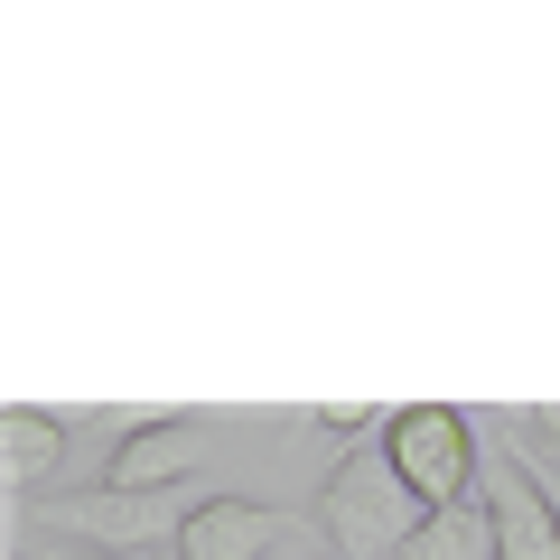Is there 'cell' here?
<instances>
[{
	"label": "cell",
	"mask_w": 560,
	"mask_h": 560,
	"mask_svg": "<svg viewBox=\"0 0 560 560\" xmlns=\"http://www.w3.org/2000/svg\"><path fill=\"white\" fill-rule=\"evenodd\" d=\"M477 495H486V514H495V560H560L551 486H541L514 448H495V458L477 467Z\"/></svg>",
	"instance_id": "5b68a950"
},
{
	"label": "cell",
	"mask_w": 560,
	"mask_h": 560,
	"mask_svg": "<svg viewBox=\"0 0 560 560\" xmlns=\"http://www.w3.org/2000/svg\"><path fill=\"white\" fill-rule=\"evenodd\" d=\"M401 560H495V514H486V495L440 504V514L411 533V551H401Z\"/></svg>",
	"instance_id": "ba28073f"
},
{
	"label": "cell",
	"mask_w": 560,
	"mask_h": 560,
	"mask_svg": "<svg viewBox=\"0 0 560 560\" xmlns=\"http://www.w3.org/2000/svg\"><path fill=\"white\" fill-rule=\"evenodd\" d=\"M57 458H66V420L10 401V411H0V477H10V486H38Z\"/></svg>",
	"instance_id": "52a82bcc"
},
{
	"label": "cell",
	"mask_w": 560,
	"mask_h": 560,
	"mask_svg": "<svg viewBox=\"0 0 560 560\" xmlns=\"http://www.w3.org/2000/svg\"><path fill=\"white\" fill-rule=\"evenodd\" d=\"M215 448V420L206 411H160V420H131L113 448V467H103V486H121V495H168V486H187V467Z\"/></svg>",
	"instance_id": "277c9868"
},
{
	"label": "cell",
	"mask_w": 560,
	"mask_h": 560,
	"mask_svg": "<svg viewBox=\"0 0 560 560\" xmlns=\"http://www.w3.org/2000/svg\"><path fill=\"white\" fill-rule=\"evenodd\" d=\"M290 541V514L261 495H206L178 533V560H271Z\"/></svg>",
	"instance_id": "8992f818"
},
{
	"label": "cell",
	"mask_w": 560,
	"mask_h": 560,
	"mask_svg": "<svg viewBox=\"0 0 560 560\" xmlns=\"http://www.w3.org/2000/svg\"><path fill=\"white\" fill-rule=\"evenodd\" d=\"M383 458H393V477L411 486L430 514L477 495V430H467V411H448V401H411V411H393Z\"/></svg>",
	"instance_id": "7a4b0ae2"
},
{
	"label": "cell",
	"mask_w": 560,
	"mask_h": 560,
	"mask_svg": "<svg viewBox=\"0 0 560 560\" xmlns=\"http://www.w3.org/2000/svg\"><path fill=\"white\" fill-rule=\"evenodd\" d=\"M551 514H560V486H551Z\"/></svg>",
	"instance_id": "8fae6325"
},
{
	"label": "cell",
	"mask_w": 560,
	"mask_h": 560,
	"mask_svg": "<svg viewBox=\"0 0 560 560\" xmlns=\"http://www.w3.org/2000/svg\"><path fill=\"white\" fill-rule=\"evenodd\" d=\"M94 560H113V551H94Z\"/></svg>",
	"instance_id": "7c38bea8"
},
{
	"label": "cell",
	"mask_w": 560,
	"mask_h": 560,
	"mask_svg": "<svg viewBox=\"0 0 560 560\" xmlns=\"http://www.w3.org/2000/svg\"><path fill=\"white\" fill-rule=\"evenodd\" d=\"M318 430H393V411H374V401H318Z\"/></svg>",
	"instance_id": "9c48e42d"
},
{
	"label": "cell",
	"mask_w": 560,
	"mask_h": 560,
	"mask_svg": "<svg viewBox=\"0 0 560 560\" xmlns=\"http://www.w3.org/2000/svg\"><path fill=\"white\" fill-rule=\"evenodd\" d=\"M533 430H541V440L560 448V401H533Z\"/></svg>",
	"instance_id": "30bf717a"
},
{
	"label": "cell",
	"mask_w": 560,
	"mask_h": 560,
	"mask_svg": "<svg viewBox=\"0 0 560 560\" xmlns=\"http://www.w3.org/2000/svg\"><path fill=\"white\" fill-rule=\"evenodd\" d=\"M47 523H57L66 541H94V551L113 560H140V551H160V541L187 533V514H197V495L187 486H168V495H121V486H75V495L38 504Z\"/></svg>",
	"instance_id": "3957f363"
},
{
	"label": "cell",
	"mask_w": 560,
	"mask_h": 560,
	"mask_svg": "<svg viewBox=\"0 0 560 560\" xmlns=\"http://www.w3.org/2000/svg\"><path fill=\"white\" fill-rule=\"evenodd\" d=\"M318 523H327V541H337V560H401V551H411V533L430 523V504L393 477V458H383V448H374V458L355 448V458L327 477Z\"/></svg>",
	"instance_id": "6da1fadb"
}]
</instances>
